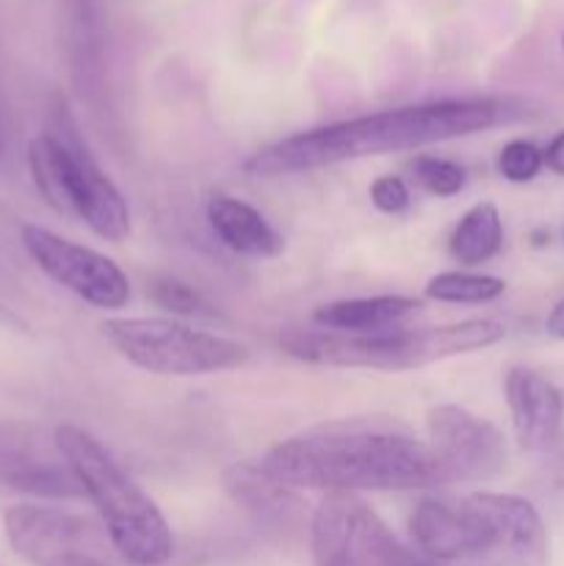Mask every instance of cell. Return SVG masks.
Wrapping results in <instances>:
<instances>
[{
  "label": "cell",
  "mask_w": 564,
  "mask_h": 566,
  "mask_svg": "<svg viewBox=\"0 0 564 566\" xmlns=\"http://www.w3.org/2000/svg\"><path fill=\"white\" fill-rule=\"evenodd\" d=\"M33 186L53 210L81 219L97 238L122 243L130 235V210L100 169L64 103L50 108L44 130L28 144Z\"/></svg>",
  "instance_id": "obj_4"
},
{
  "label": "cell",
  "mask_w": 564,
  "mask_h": 566,
  "mask_svg": "<svg viewBox=\"0 0 564 566\" xmlns=\"http://www.w3.org/2000/svg\"><path fill=\"white\" fill-rule=\"evenodd\" d=\"M415 182L424 188L431 197H457L464 188V169L459 164L448 158H437V155H418V158L409 164Z\"/></svg>",
  "instance_id": "obj_20"
},
{
  "label": "cell",
  "mask_w": 564,
  "mask_h": 566,
  "mask_svg": "<svg viewBox=\"0 0 564 566\" xmlns=\"http://www.w3.org/2000/svg\"><path fill=\"white\" fill-rule=\"evenodd\" d=\"M0 155H3V122H0Z\"/></svg>",
  "instance_id": "obj_28"
},
{
  "label": "cell",
  "mask_w": 564,
  "mask_h": 566,
  "mask_svg": "<svg viewBox=\"0 0 564 566\" xmlns=\"http://www.w3.org/2000/svg\"><path fill=\"white\" fill-rule=\"evenodd\" d=\"M260 464L291 490L326 495L440 490L451 484L429 442L393 418H341L310 426L276 442Z\"/></svg>",
  "instance_id": "obj_1"
},
{
  "label": "cell",
  "mask_w": 564,
  "mask_h": 566,
  "mask_svg": "<svg viewBox=\"0 0 564 566\" xmlns=\"http://www.w3.org/2000/svg\"><path fill=\"white\" fill-rule=\"evenodd\" d=\"M11 551L33 566H48L64 556H105L111 539L103 523L59 506L20 503L3 514Z\"/></svg>",
  "instance_id": "obj_9"
},
{
  "label": "cell",
  "mask_w": 564,
  "mask_h": 566,
  "mask_svg": "<svg viewBox=\"0 0 564 566\" xmlns=\"http://www.w3.org/2000/svg\"><path fill=\"white\" fill-rule=\"evenodd\" d=\"M506 337L503 324L470 318L424 329H385L374 335H335V332H291L282 346L291 357L310 365L363 370H412L442 359L490 348Z\"/></svg>",
  "instance_id": "obj_5"
},
{
  "label": "cell",
  "mask_w": 564,
  "mask_h": 566,
  "mask_svg": "<svg viewBox=\"0 0 564 566\" xmlns=\"http://www.w3.org/2000/svg\"><path fill=\"white\" fill-rule=\"evenodd\" d=\"M429 448L448 481H492L503 473L509 459L506 437L490 420L457 403H440L426 418Z\"/></svg>",
  "instance_id": "obj_10"
},
{
  "label": "cell",
  "mask_w": 564,
  "mask_h": 566,
  "mask_svg": "<svg viewBox=\"0 0 564 566\" xmlns=\"http://www.w3.org/2000/svg\"><path fill=\"white\" fill-rule=\"evenodd\" d=\"M53 442L83 497L94 503L111 547L133 566H160L175 553V536L158 503L119 468L97 437L72 423L53 431Z\"/></svg>",
  "instance_id": "obj_3"
},
{
  "label": "cell",
  "mask_w": 564,
  "mask_h": 566,
  "mask_svg": "<svg viewBox=\"0 0 564 566\" xmlns=\"http://www.w3.org/2000/svg\"><path fill=\"white\" fill-rule=\"evenodd\" d=\"M401 566H481V564H446V562H431V558L420 556L412 547H407L401 556Z\"/></svg>",
  "instance_id": "obj_26"
},
{
  "label": "cell",
  "mask_w": 564,
  "mask_h": 566,
  "mask_svg": "<svg viewBox=\"0 0 564 566\" xmlns=\"http://www.w3.org/2000/svg\"><path fill=\"white\" fill-rule=\"evenodd\" d=\"M462 506L490 534L492 556H501L509 566H547L551 562L547 528L531 501L506 492H473Z\"/></svg>",
  "instance_id": "obj_12"
},
{
  "label": "cell",
  "mask_w": 564,
  "mask_h": 566,
  "mask_svg": "<svg viewBox=\"0 0 564 566\" xmlns=\"http://www.w3.org/2000/svg\"><path fill=\"white\" fill-rule=\"evenodd\" d=\"M22 247L39 271L97 310H119L130 298V280L103 252L61 238L48 227L22 224Z\"/></svg>",
  "instance_id": "obj_8"
},
{
  "label": "cell",
  "mask_w": 564,
  "mask_h": 566,
  "mask_svg": "<svg viewBox=\"0 0 564 566\" xmlns=\"http://www.w3.org/2000/svg\"><path fill=\"white\" fill-rule=\"evenodd\" d=\"M506 407L512 415L514 440L525 453H542L553 448L562 434L564 396L547 376L534 368H512L503 381Z\"/></svg>",
  "instance_id": "obj_14"
},
{
  "label": "cell",
  "mask_w": 564,
  "mask_h": 566,
  "mask_svg": "<svg viewBox=\"0 0 564 566\" xmlns=\"http://www.w3.org/2000/svg\"><path fill=\"white\" fill-rule=\"evenodd\" d=\"M221 484L238 506L247 509L258 520H265V523H288V520L296 517L299 506H302L296 495L299 490H291L282 481H276L260 462L230 464L221 475Z\"/></svg>",
  "instance_id": "obj_16"
},
{
  "label": "cell",
  "mask_w": 564,
  "mask_h": 566,
  "mask_svg": "<svg viewBox=\"0 0 564 566\" xmlns=\"http://www.w3.org/2000/svg\"><path fill=\"white\" fill-rule=\"evenodd\" d=\"M108 346L155 376H208L247 365L249 348L175 318H111L100 326Z\"/></svg>",
  "instance_id": "obj_6"
},
{
  "label": "cell",
  "mask_w": 564,
  "mask_h": 566,
  "mask_svg": "<svg viewBox=\"0 0 564 566\" xmlns=\"http://www.w3.org/2000/svg\"><path fill=\"white\" fill-rule=\"evenodd\" d=\"M208 224L227 249L243 258L269 260L285 252V238L265 221V216L230 193H213L208 199Z\"/></svg>",
  "instance_id": "obj_15"
},
{
  "label": "cell",
  "mask_w": 564,
  "mask_h": 566,
  "mask_svg": "<svg viewBox=\"0 0 564 566\" xmlns=\"http://www.w3.org/2000/svg\"><path fill=\"white\" fill-rule=\"evenodd\" d=\"M370 202L376 210L387 216H396L407 210L409 205V188L401 177L396 175H382L370 182Z\"/></svg>",
  "instance_id": "obj_23"
},
{
  "label": "cell",
  "mask_w": 564,
  "mask_h": 566,
  "mask_svg": "<svg viewBox=\"0 0 564 566\" xmlns=\"http://www.w3.org/2000/svg\"><path fill=\"white\" fill-rule=\"evenodd\" d=\"M542 166H545L542 149L534 142H525V138H514V142L503 144V149L498 153V171L509 182H531L540 175Z\"/></svg>",
  "instance_id": "obj_21"
},
{
  "label": "cell",
  "mask_w": 564,
  "mask_h": 566,
  "mask_svg": "<svg viewBox=\"0 0 564 566\" xmlns=\"http://www.w3.org/2000/svg\"><path fill=\"white\" fill-rule=\"evenodd\" d=\"M506 282L490 274H470V271H442L426 282L424 293L431 302L442 304H484L503 296Z\"/></svg>",
  "instance_id": "obj_19"
},
{
  "label": "cell",
  "mask_w": 564,
  "mask_h": 566,
  "mask_svg": "<svg viewBox=\"0 0 564 566\" xmlns=\"http://www.w3.org/2000/svg\"><path fill=\"white\" fill-rule=\"evenodd\" d=\"M0 484L42 501H77L81 484L55 442L20 423H0Z\"/></svg>",
  "instance_id": "obj_11"
},
{
  "label": "cell",
  "mask_w": 564,
  "mask_h": 566,
  "mask_svg": "<svg viewBox=\"0 0 564 566\" xmlns=\"http://www.w3.org/2000/svg\"><path fill=\"white\" fill-rule=\"evenodd\" d=\"M545 329L547 335L556 337V340H564V298L551 310V313H547Z\"/></svg>",
  "instance_id": "obj_25"
},
{
  "label": "cell",
  "mask_w": 564,
  "mask_h": 566,
  "mask_svg": "<svg viewBox=\"0 0 564 566\" xmlns=\"http://www.w3.org/2000/svg\"><path fill=\"white\" fill-rule=\"evenodd\" d=\"M418 310L420 302L409 296L343 298V302L321 304L313 313V321L324 332L335 335H374V332L393 329Z\"/></svg>",
  "instance_id": "obj_17"
},
{
  "label": "cell",
  "mask_w": 564,
  "mask_h": 566,
  "mask_svg": "<svg viewBox=\"0 0 564 566\" xmlns=\"http://www.w3.org/2000/svg\"><path fill=\"white\" fill-rule=\"evenodd\" d=\"M542 158H545V166L553 171V175L564 177V130L551 138V144L542 149Z\"/></svg>",
  "instance_id": "obj_24"
},
{
  "label": "cell",
  "mask_w": 564,
  "mask_h": 566,
  "mask_svg": "<svg viewBox=\"0 0 564 566\" xmlns=\"http://www.w3.org/2000/svg\"><path fill=\"white\" fill-rule=\"evenodd\" d=\"M149 296L158 307L169 310L175 315H197L205 313V302L191 285L175 280V276H160L149 285Z\"/></svg>",
  "instance_id": "obj_22"
},
{
  "label": "cell",
  "mask_w": 564,
  "mask_h": 566,
  "mask_svg": "<svg viewBox=\"0 0 564 566\" xmlns=\"http://www.w3.org/2000/svg\"><path fill=\"white\" fill-rule=\"evenodd\" d=\"M315 566H401L407 547L359 495L332 492L310 520Z\"/></svg>",
  "instance_id": "obj_7"
},
{
  "label": "cell",
  "mask_w": 564,
  "mask_h": 566,
  "mask_svg": "<svg viewBox=\"0 0 564 566\" xmlns=\"http://www.w3.org/2000/svg\"><path fill=\"white\" fill-rule=\"evenodd\" d=\"M409 539L412 551L431 562H476L492 556V542L484 525L459 503L448 506L442 501H420L409 514Z\"/></svg>",
  "instance_id": "obj_13"
},
{
  "label": "cell",
  "mask_w": 564,
  "mask_h": 566,
  "mask_svg": "<svg viewBox=\"0 0 564 566\" xmlns=\"http://www.w3.org/2000/svg\"><path fill=\"white\" fill-rule=\"evenodd\" d=\"M503 221L492 202H479L459 219L448 238V252L459 265H481L501 252Z\"/></svg>",
  "instance_id": "obj_18"
},
{
  "label": "cell",
  "mask_w": 564,
  "mask_h": 566,
  "mask_svg": "<svg viewBox=\"0 0 564 566\" xmlns=\"http://www.w3.org/2000/svg\"><path fill=\"white\" fill-rule=\"evenodd\" d=\"M501 116V105L487 97L435 99L354 116L335 125L293 133L252 153L243 169L254 177H282L324 169L348 160L429 147L490 130Z\"/></svg>",
  "instance_id": "obj_2"
},
{
  "label": "cell",
  "mask_w": 564,
  "mask_h": 566,
  "mask_svg": "<svg viewBox=\"0 0 564 566\" xmlns=\"http://www.w3.org/2000/svg\"><path fill=\"white\" fill-rule=\"evenodd\" d=\"M562 48H564V36H562Z\"/></svg>",
  "instance_id": "obj_29"
},
{
  "label": "cell",
  "mask_w": 564,
  "mask_h": 566,
  "mask_svg": "<svg viewBox=\"0 0 564 566\" xmlns=\"http://www.w3.org/2000/svg\"><path fill=\"white\" fill-rule=\"evenodd\" d=\"M48 566H114V564H108V558L105 556H64Z\"/></svg>",
  "instance_id": "obj_27"
}]
</instances>
